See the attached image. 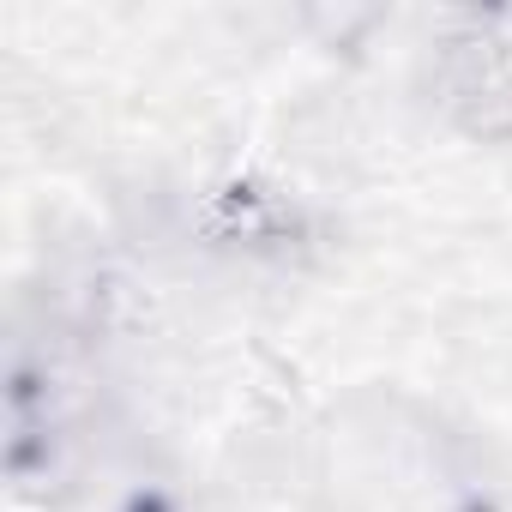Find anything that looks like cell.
<instances>
[{
	"label": "cell",
	"instance_id": "cell-1",
	"mask_svg": "<svg viewBox=\"0 0 512 512\" xmlns=\"http://www.w3.org/2000/svg\"><path fill=\"white\" fill-rule=\"evenodd\" d=\"M446 103L476 133H512V55L488 37H464L446 49Z\"/></svg>",
	"mask_w": 512,
	"mask_h": 512
}]
</instances>
